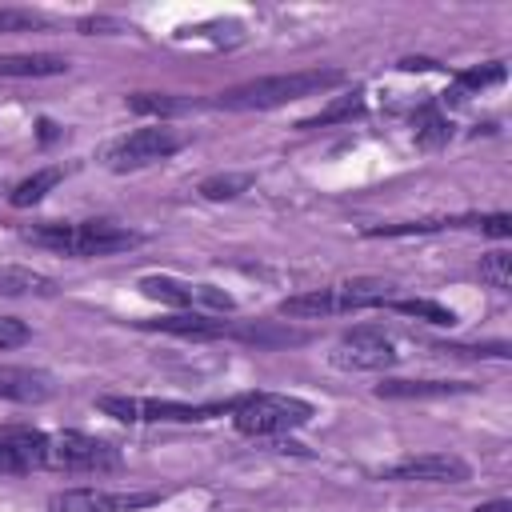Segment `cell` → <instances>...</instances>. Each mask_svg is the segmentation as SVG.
Listing matches in <instances>:
<instances>
[{
	"label": "cell",
	"instance_id": "1",
	"mask_svg": "<svg viewBox=\"0 0 512 512\" xmlns=\"http://www.w3.org/2000/svg\"><path fill=\"white\" fill-rule=\"evenodd\" d=\"M348 76L340 68H300V72H276V76H260V80H244L236 88H224L212 104L228 108V112H268L304 96H320L328 88H340Z\"/></svg>",
	"mask_w": 512,
	"mask_h": 512
},
{
	"label": "cell",
	"instance_id": "2",
	"mask_svg": "<svg viewBox=\"0 0 512 512\" xmlns=\"http://www.w3.org/2000/svg\"><path fill=\"white\" fill-rule=\"evenodd\" d=\"M24 240L48 248V252H60V256H116V252H128L136 248L144 236L124 228V224H112V220H80V224H36L24 232Z\"/></svg>",
	"mask_w": 512,
	"mask_h": 512
},
{
	"label": "cell",
	"instance_id": "3",
	"mask_svg": "<svg viewBox=\"0 0 512 512\" xmlns=\"http://www.w3.org/2000/svg\"><path fill=\"white\" fill-rule=\"evenodd\" d=\"M312 416H316V408L300 396H288V392H244L232 400L236 432L256 436V440L288 436L292 428H304Z\"/></svg>",
	"mask_w": 512,
	"mask_h": 512
},
{
	"label": "cell",
	"instance_id": "4",
	"mask_svg": "<svg viewBox=\"0 0 512 512\" xmlns=\"http://www.w3.org/2000/svg\"><path fill=\"white\" fill-rule=\"evenodd\" d=\"M96 408L124 424H196V420L232 412V400L228 404H180V400H152V396H96Z\"/></svg>",
	"mask_w": 512,
	"mask_h": 512
},
{
	"label": "cell",
	"instance_id": "5",
	"mask_svg": "<svg viewBox=\"0 0 512 512\" xmlns=\"http://www.w3.org/2000/svg\"><path fill=\"white\" fill-rule=\"evenodd\" d=\"M120 464L116 444L96 440L88 432H48L44 468L48 472H108Z\"/></svg>",
	"mask_w": 512,
	"mask_h": 512
},
{
	"label": "cell",
	"instance_id": "6",
	"mask_svg": "<svg viewBox=\"0 0 512 512\" xmlns=\"http://www.w3.org/2000/svg\"><path fill=\"white\" fill-rule=\"evenodd\" d=\"M328 360L336 368H344V372H384V368H392L400 360V352H396V344L380 328L364 324V328L344 332L340 344L328 352Z\"/></svg>",
	"mask_w": 512,
	"mask_h": 512
},
{
	"label": "cell",
	"instance_id": "7",
	"mask_svg": "<svg viewBox=\"0 0 512 512\" xmlns=\"http://www.w3.org/2000/svg\"><path fill=\"white\" fill-rule=\"evenodd\" d=\"M380 480H404V484H464L472 480V464L452 452H420L404 456L388 468H380Z\"/></svg>",
	"mask_w": 512,
	"mask_h": 512
},
{
	"label": "cell",
	"instance_id": "8",
	"mask_svg": "<svg viewBox=\"0 0 512 512\" xmlns=\"http://www.w3.org/2000/svg\"><path fill=\"white\" fill-rule=\"evenodd\" d=\"M160 500H164V492H108V488L80 484V488L52 492L48 508L52 512H136V508H148Z\"/></svg>",
	"mask_w": 512,
	"mask_h": 512
},
{
	"label": "cell",
	"instance_id": "9",
	"mask_svg": "<svg viewBox=\"0 0 512 512\" xmlns=\"http://www.w3.org/2000/svg\"><path fill=\"white\" fill-rule=\"evenodd\" d=\"M172 152H180V136L172 128H136L108 148V164L116 172H124V168H144V164L168 160Z\"/></svg>",
	"mask_w": 512,
	"mask_h": 512
},
{
	"label": "cell",
	"instance_id": "10",
	"mask_svg": "<svg viewBox=\"0 0 512 512\" xmlns=\"http://www.w3.org/2000/svg\"><path fill=\"white\" fill-rule=\"evenodd\" d=\"M148 300H160L168 308H196V304H208V308H232V296L212 288V284H184L176 276H140L136 284Z\"/></svg>",
	"mask_w": 512,
	"mask_h": 512
},
{
	"label": "cell",
	"instance_id": "11",
	"mask_svg": "<svg viewBox=\"0 0 512 512\" xmlns=\"http://www.w3.org/2000/svg\"><path fill=\"white\" fill-rule=\"evenodd\" d=\"M52 396H56V380L48 372L0 364V400H12V404H44Z\"/></svg>",
	"mask_w": 512,
	"mask_h": 512
},
{
	"label": "cell",
	"instance_id": "12",
	"mask_svg": "<svg viewBox=\"0 0 512 512\" xmlns=\"http://www.w3.org/2000/svg\"><path fill=\"white\" fill-rule=\"evenodd\" d=\"M224 340H240V344H256V348H288V344H308V332L288 328L280 320H228Z\"/></svg>",
	"mask_w": 512,
	"mask_h": 512
},
{
	"label": "cell",
	"instance_id": "13",
	"mask_svg": "<svg viewBox=\"0 0 512 512\" xmlns=\"http://www.w3.org/2000/svg\"><path fill=\"white\" fill-rule=\"evenodd\" d=\"M140 328L184 336V340H224L228 336V320L208 316V312H172V316H160V320H144Z\"/></svg>",
	"mask_w": 512,
	"mask_h": 512
},
{
	"label": "cell",
	"instance_id": "14",
	"mask_svg": "<svg viewBox=\"0 0 512 512\" xmlns=\"http://www.w3.org/2000/svg\"><path fill=\"white\" fill-rule=\"evenodd\" d=\"M372 392L380 400H444V396L476 392V384L468 380H380Z\"/></svg>",
	"mask_w": 512,
	"mask_h": 512
},
{
	"label": "cell",
	"instance_id": "15",
	"mask_svg": "<svg viewBox=\"0 0 512 512\" xmlns=\"http://www.w3.org/2000/svg\"><path fill=\"white\" fill-rule=\"evenodd\" d=\"M336 296H340V312H360V308L388 304L396 296V284L380 276H356V280L336 284Z\"/></svg>",
	"mask_w": 512,
	"mask_h": 512
},
{
	"label": "cell",
	"instance_id": "16",
	"mask_svg": "<svg viewBox=\"0 0 512 512\" xmlns=\"http://www.w3.org/2000/svg\"><path fill=\"white\" fill-rule=\"evenodd\" d=\"M68 60L52 56V52H16V56H0V76L8 80H40V76H64Z\"/></svg>",
	"mask_w": 512,
	"mask_h": 512
},
{
	"label": "cell",
	"instance_id": "17",
	"mask_svg": "<svg viewBox=\"0 0 512 512\" xmlns=\"http://www.w3.org/2000/svg\"><path fill=\"white\" fill-rule=\"evenodd\" d=\"M336 312H340L336 284L308 288V292H296V296H284L280 300V316H292V320H320V316H336Z\"/></svg>",
	"mask_w": 512,
	"mask_h": 512
},
{
	"label": "cell",
	"instance_id": "18",
	"mask_svg": "<svg viewBox=\"0 0 512 512\" xmlns=\"http://www.w3.org/2000/svg\"><path fill=\"white\" fill-rule=\"evenodd\" d=\"M56 280L24 268V264H0V296H52Z\"/></svg>",
	"mask_w": 512,
	"mask_h": 512
},
{
	"label": "cell",
	"instance_id": "19",
	"mask_svg": "<svg viewBox=\"0 0 512 512\" xmlns=\"http://www.w3.org/2000/svg\"><path fill=\"white\" fill-rule=\"evenodd\" d=\"M356 116H364V92L356 88V92H348V96H332V104H324L316 116H304L296 128H328V124H348V120H356Z\"/></svg>",
	"mask_w": 512,
	"mask_h": 512
},
{
	"label": "cell",
	"instance_id": "20",
	"mask_svg": "<svg viewBox=\"0 0 512 512\" xmlns=\"http://www.w3.org/2000/svg\"><path fill=\"white\" fill-rule=\"evenodd\" d=\"M508 76V68L500 64V60H492V64H480V68H460L456 72V80H452V92H444V100H464L468 92H480V88H488V84H500Z\"/></svg>",
	"mask_w": 512,
	"mask_h": 512
},
{
	"label": "cell",
	"instance_id": "21",
	"mask_svg": "<svg viewBox=\"0 0 512 512\" xmlns=\"http://www.w3.org/2000/svg\"><path fill=\"white\" fill-rule=\"evenodd\" d=\"M60 176H64V168H40V172L24 176V180L8 192V204H12V208H32V204H40V200L60 184Z\"/></svg>",
	"mask_w": 512,
	"mask_h": 512
},
{
	"label": "cell",
	"instance_id": "22",
	"mask_svg": "<svg viewBox=\"0 0 512 512\" xmlns=\"http://www.w3.org/2000/svg\"><path fill=\"white\" fill-rule=\"evenodd\" d=\"M384 308H392V312H400V316L428 320V324H436V328H452V324H456V312H452V308H444V304H436V300H424V296H392Z\"/></svg>",
	"mask_w": 512,
	"mask_h": 512
},
{
	"label": "cell",
	"instance_id": "23",
	"mask_svg": "<svg viewBox=\"0 0 512 512\" xmlns=\"http://www.w3.org/2000/svg\"><path fill=\"white\" fill-rule=\"evenodd\" d=\"M412 132H416V144H424V148H440V144H448L452 124H448V116H444L436 104H424V108L412 112Z\"/></svg>",
	"mask_w": 512,
	"mask_h": 512
},
{
	"label": "cell",
	"instance_id": "24",
	"mask_svg": "<svg viewBox=\"0 0 512 512\" xmlns=\"http://www.w3.org/2000/svg\"><path fill=\"white\" fill-rule=\"evenodd\" d=\"M188 104L184 100H176V96H168V92H132L128 96V112H136V116H176V112H184Z\"/></svg>",
	"mask_w": 512,
	"mask_h": 512
},
{
	"label": "cell",
	"instance_id": "25",
	"mask_svg": "<svg viewBox=\"0 0 512 512\" xmlns=\"http://www.w3.org/2000/svg\"><path fill=\"white\" fill-rule=\"evenodd\" d=\"M480 280H484L488 288H496V292H508V288H512V256H508L504 248L480 256Z\"/></svg>",
	"mask_w": 512,
	"mask_h": 512
},
{
	"label": "cell",
	"instance_id": "26",
	"mask_svg": "<svg viewBox=\"0 0 512 512\" xmlns=\"http://www.w3.org/2000/svg\"><path fill=\"white\" fill-rule=\"evenodd\" d=\"M432 352H440V356H456V360H508L512 356V348L504 344V340H492V344H436Z\"/></svg>",
	"mask_w": 512,
	"mask_h": 512
},
{
	"label": "cell",
	"instance_id": "27",
	"mask_svg": "<svg viewBox=\"0 0 512 512\" xmlns=\"http://www.w3.org/2000/svg\"><path fill=\"white\" fill-rule=\"evenodd\" d=\"M252 184V176H208V180H200V196L204 200H236L244 188Z\"/></svg>",
	"mask_w": 512,
	"mask_h": 512
},
{
	"label": "cell",
	"instance_id": "28",
	"mask_svg": "<svg viewBox=\"0 0 512 512\" xmlns=\"http://www.w3.org/2000/svg\"><path fill=\"white\" fill-rule=\"evenodd\" d=\"M36 28H48V20L32 8H0V36L4 32H36Z\"/></svg>",
	"mask_w": 512,
	"mask_h": 512
},
{
	"label": "cell",
	"instance_id": "29",
	"mask_svg": "<svg viewBox=\"0 0 512 512\" xmlns=\"http://www.w3.org/2000/svg\"><path fill=\"white\" fill-rule=\"evenodd\" d=\"M28 340H32V328H28L24 320H16V316H0V352L20 348V344H28Z\"/></svg>",
	"mask_w": 512,
	"mask_h": 512
},
{
	"label": "cell",
	"instance_id": "30",
	"mask_svg": "<svg viewBox=\"0 0 512 512\" xmlns=\"http://www.w3.org/2000/svg\"><path fill=\"white\" fill-rule=\"evenodd\" d=\"M484 236H496V240H508L512 236V216L508 212H492V216H476V224Z\"/></svg>",
	"mask_w": 512,
	"mask_h": 512
},
{
	"label": "cell",
	"instance_id": "31",
	"mask_svg": "<svg viewBox=\"0 0 512 512\" xmlns=\"http://www.w3.org/2000/svg\"><path fill=\"white\" fill-rule=\"evenodd\" d=\"M0 472H8V476H20V472H28V464L20 460V452H16L12 444H4V440H0Z\"/></svg>",
	"mask_w": 512,
	"mask_h": 512
},
{
	"label": "cell",
	"instance_id": "32",
	"mask_svg": "<svg viewBox=\"0 0 512 512\" xmlns=\"http://www.w3.org/2000/svg\"><path fill=\"white\" fill-rule=\"evenodd\" d=\"M400 68L404 72H428V68H436V60H428V56H404Z\"/></svg>",
	"mask_w": 512,
	"mask_h": 512
},
{
	"label": "cell",
	"instance_id": "33",
	"mask_svg": "<svg viewBox=\"0 0 512 512\" xmlns=\"http://www.w3.org/2000/svg\"><path fill=\"white\" fill-rule=\"evenodd\" d=\"M476 512H512L508 500H488V504H476Z\"/></svg>",
	"mask_w": 512,
	"mask_h": 512
},
{
	"label": "cell",
	"instance_id": "34",
	"mask_svg": "<svg viewBox=\"0 0 512 512\" xmlns=\"http://www.w3.org/2000/svg\"><path fill=\"white\" fill-rule=\"evenodd\" d=\"M40 140H44V144L56 140V124H52V120H40Z\"/></svg>",
	"mask_w": 512,
	"mask_h": 512
}]
</instances>
